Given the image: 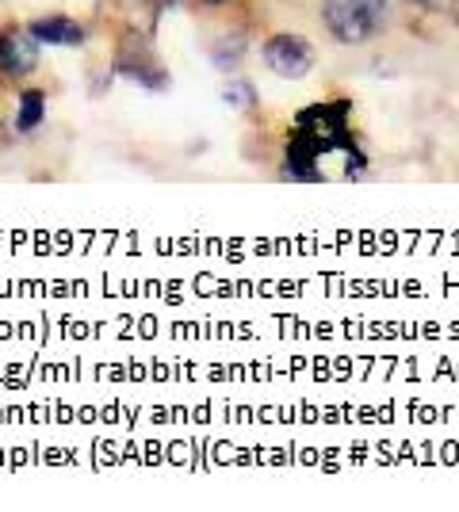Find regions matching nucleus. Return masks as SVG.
I'll list each match as a JSON object with an SVG mask.
<instances>
[{
	"instance_id": "1",
	"label": "nucleus",
	"mask_w": 459,
	"mask_h": 512,
	"mask_svg": "<svg viewBox=\"0 0 459 512\" xmlns=\"http://www.w3.org/2000/svg\"><path fill=\"white\" fill-rule=\"evenodd\" d=\"M322 23L341 46H360L387 23V0H326Z\"/></svg>"
},
{
	"instance_id": "2",
	"label": "nucleus",
	"mask_w": 459,
	"mask_h": 512,
	"mask_svg": "<svg viewBox=\"0 0 459 512\" xmlns=\"http://www.w3.org/2000/svg\"><path fill=\"white\" fill-rule=\"evenodd\" d=\"M349 119H352V100L333 96V100L303 107V111L295 115V130L310 134L322 150L333 153V150H345V146L356 142V138H352V130H349Z\"/></svg>"
},
{
	"instance_id": "3",
	"label": "nucleus",
	"mask_w": 459,
	"mask_h": 512,
	"mask_svg": "<svg viewBox=\"0 0 459 512\" xmlns=\"http://www.w3.org/2000/svg\"><path fill=\"white\" fill-rule=\"evenodd\" d=\"M314 62H318V54H314V46L306 43L303 35L280 31V35H272L264 43V65L284 81H303L306 73L314 69Z\"/></svg>"
},
{
	"instance_id": "4",
	"label": "nucleus",
	"mask_w": 459,
	"mask_h": 512,
	"mask_svg": "<svg viewBox=\"0 0 459 512\" xmlns=\"http://www.w3.org/2000/svg\"><path fill=\"white\" fill-rule=\"evenodd\" d=\"M115 69L134 81V85L142 88H153V92H161V88H169V73L161 69V65L153 62L150 46L142 43V39H131V43L119 50V58H115Z\"/></svg>"
},
{
	"instance_id": "5",
	"label": "nucleus",
	"mask_w": 459,
	"mask_h": 512,
	"mask_svg": "<svg viewBox=\"0 0 459 512\" xmlns=\"http://www.w3.org/2000/svg\"><path fill=\"white\" fill-rule=\"evenodd\" d=\"M322 157H326V150H322L310 134L291 127L280 176H284V180H322Z\"/></svg>"
},
{
	"instance_id": "6",
	"label": "nucleus",
	"mask_w": 459,
	"mask_h": 512,
	"mask_svg": "<svg viewBox=\"0 0 459 512\" xmlns=\"http://www.w3.org/2000/svg\"><path fill=\"white\" fill-rule=\"evenodd\" d=\"M39 65V50H35V39L27 35H0V73L8 77H23Z\"/></svg>"
},
{
	"instance_id": "7",
	"label": "nucleus",
	"mask_w": 459,
	"mask_h": 512,
	"mask_svg": "<svg viewBox=\"0 0 459 512\" xmlns=\"http://www.w3.org/2000/svg\"><path fill=\"white\" fill-rule=\"evenodd\" d=\"M31 39L46 46H81L85 43V27L69 16H43L31 23Z\"/></svg>"
},
{
	"instance_id": "8",
	"label": "nucleus",
	"mask_w": 459,
	"mask_h": 512,
	"mask_svg": "<svg viewBox=\"0 0 459 512\" xmlns=\"http://www.w3.org/2000/svg\"><path fill=\"white\" fill-rule=\"evenodd\" d=\"M46 119V96L39 88H27L20 92V115H16V130L20 134H31V130H39V123Z\"/></svg>"
},
{
	"instance_id": "9",
	"label": "nucleus",
	"mask_w": 459,
	"mask_h": 512,
	"mask_svg": "<svg viewBox=\"0 0 459 512\" xmlns=\"http://www.w3.org/2000/svg\"><path fill=\"white\" fill-rule=\"evenodd\" d=\"M241 54H245V39H241L238 31L234 35H222L219 43L211 46V62L219 65V69H234L241 62Z\"/></svg>"
},
{
	"instance_id": "10",
	"label": "nucleus",
	"mask_w": 459,
	"mask_h": 512,
	"mask_svg": "<svg viewBox=\"0 0 459 512\" xmlns=\"http://www.w3.org/2000/svg\"><path fill=\"white\" fill-rule=\"evenodd\" d=\"M222 100H226V107H234V111H253L257 88L249 85V81H230V85L222 88Z\"/></svg>"
},
{
	"instance_id": "11",
	"label": "nucleus",
	"mask_w": 459,
	"mask_h": 512,
	"mask_svg": "<svg viewBox=\"0 0 459 512\" xmlns=\"http://www.w3.org/2000/svg\"><path fill=\"white\" fill-rule=\"evenodd\" d=\"M203 4H226V0H203Z\"/></svg>"
},
{
	"instance_id": "12",
	"label": "nucleus",
	"mask_w": 459,
	"mask_h": 512,
	"mask_svg": "<svg viewBox=\"0 0 459 512\" xmlns=\"http://www.w3.org/2000/svg\"><path fill=\"white\" fill-rule=\"evenodd\" d=\"M452 4H456V12H459V0H452Z\"/></svg>"
}]
</instances>
